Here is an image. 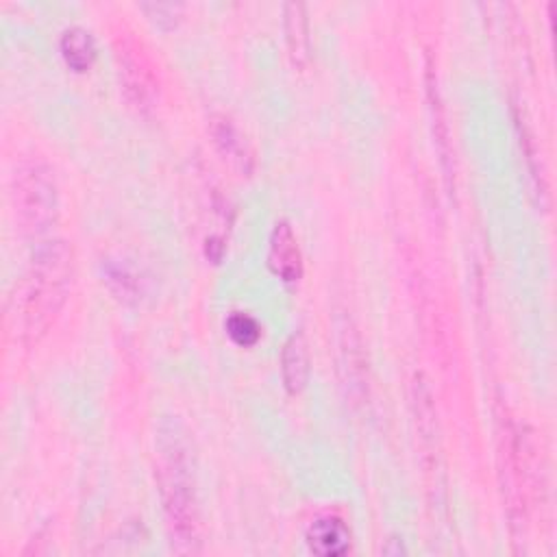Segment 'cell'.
Wrapping results in <instances>:
<instances>
[{
    "label": "cell",
    "mask_w": 557,
    "mask_h": 557,
    "mask_svg": "<svg viewBox=\"0 0 557 557\" xmlns=\"http://www.w3.org/2000/svg\"><path fill=\"white\" fill-rule=\"evenodd\" d=\"M74 278V250L65 239H46L35 246L24 274L7 296L4 320L15 339L33 344L41 339L61 307Z\"/></svg>",
    "instance_id": "cell-1"
},
{
    "label": "cell",
    "mask_w": 557,
    "mask_h": 557,
    "mask_svg": "<svg viewBox=\"0 0 557 557\" xmlns=\"http://www.w3.org/2000/svg\"><path fill=\"white\" fill-rule=\"evenodd\" d=\"M157 481L170 544L176 553H198L202 546L200 507L187 446L176 424H161L157 433Z\"/></svg>",
    "instance_id": "cell-2"
},
{
    "label": "cell",
    "mask_w": 557,
    "mask_h": 557,
    "mask_svg": "<svg viewBox=\"0 0 557 557\" xmlns=\"http://www.w3.org/2000/svg\"><path fill=\"white\" fill-rule=\"evenodd\" d=\"M11 207L24 235H46L59 218V185L50 165L22 163L11 181Z\"/></svg>",
    "instance_id": "cell-3"
},
{
    "label": "cell",
    "mask_w": 557,
    "mask_h": 557,
    "mask_svg": "<svg viewBox=\"0 0 557 557\" xmlns=\"http://www.w3.org/2000/svg\"><path fill=\"white\" fill-rule=\"evenodd\" d=\"M115 61H117V76L128 102L139 111L152 109L159 96V85L144 54L137 52L135 46L122 44L115 52Z\"/></svg>",
    "instance_id": "cell-4"
},
{
    "label": "cell",
    "mask_w": 557,
    "mask_h": 557,
    "mask_svg": "<svg viewBox=\"0 0 557 557\" xmlns=\"http://www.w3.org/2000/svg\"><path fill=\"white\" fill-rule=\"evenodd\" d=\"M268 265L283 283H298L302 278L300 246L285 220H278L270 233Z\"/></svg>",
    "instance_id": "cell-5"
},
{
    "label": "cell",
    "mask_w": 557,
    "mask_h": 557,
    "mask_svg": "<svg viewBox=\"0 0 557 557\" xmlns=\"http://www.w3.org/2000/svg\"><path fill=\"white\" fill-rule=\"evenodd\" d=\"M209 133L211 139L215 144V148L220 150V154L242 174H250L255 168V154L252 148L246 139V135L237 128V124L224 115V113H215L211 115L209 122Z\"/></svg>",
    "instance_id": "cell-6"
},
{
    "label": "cell",
    "mask_w": 557,
    "mask_h": 557,
    "mask_svg": "<svg viewBox=\"0 0 557 557\" xmlns=\"http://www.w3.org/2000/svg\"><path fill=\"white\" fill-rule=\"evenodd\" d=\"M311 374L309 344L302 331H294L281 350V379L287 394L296 396L307 387Z\"/></svg>",
    "instance_id": "cell-7"
},
{
    "label": "cell",
    "mask_w": 557,
    "mask_h": 557,
    "mask_svg": "<svg viewBox=\"0 0 557 557\" xmlns=\"http://www.w3.org/2000/svg\"><path fill=\"white\" fill-rule=\"evenodd\" d=\"M305 542L313 555L342 557L350 550V531L344 520L335 516H322L309 524Z\"/></svg>",
    "instance_id": "cell-8"
},
{
    "label": "cell",
    "mask_w": 557,
    "mask_h": 557,
    "mask_svg": "<svg viewBox=\"0 0 557 557\" xmlns=\"http://www.w3.org/2000/svg\"><path fill=\"white\" fill-rule=\"evenodd\" d=\"M424 85H426V100H429V113H431V128H433V141L435 148L440 152V163L444 168V176L448 181V185L453 183V146H450V128L446 122V111L442 104V96H440V87H437V76L433 74L431 67H426V76H424Z\"/></svg>",
    "instance_id": "cell-9"
},
{
    "label": "cell",
    "mask_w": 557,
    "mask_h": 557,
    "mask_svg": "<svg viewBox=\"0 0 557 557\" xmlns=\"http://www.w3.org/2000/svg\"><path fill=\"white\" fill-rule=\"evenodd\" d=\"M283 30H285L287 52L294 65L298 67L307 65L311 54V39H309L307 9L302 2H287L283 7Z\"/></svg>",
    "instance_id": "cell-10"
},
{
    "label": "cell",
    "mask_w": 557,
    "mask_h": 557,
    "mask_svg": "<svg viewBox=\"0 0 557 557\" xmlns=\"http://www.w3.org/2000/svg\"><path fill=\"white\" fill-rule=\"evenodd\" d=\"M339 368L344 372V385L348 387V394L355 396L357 392L363 394V374H366V366H363V352H361V342L359 335L355 333L352 326H344L342 329V337H339Z\"/></svg>",
    "instance_id": "cell-11"
},
{
    "label": "cell",
    "mask_w": 557,
    "mask_h": 557,
    "mask_svg": "<svg viewBox=\"0 0 557 557\" xmlns=\"http://www.w3.org/2000/svg\"><path fill=\"white\" fill-rule=\"evenodd\" d=\"M59 50L65 65L74 72H87L96 59L94 35L83 26L65 28L59 41Z\"/></svg>",
    "instance_id": "cell-12"
},
{
    "label": "cell",
    "mask_w": 557,
    "mask_h": 557,
    "mask_svg": "<svg viewBox=\"0 0 557 557\" xmlns=\"http://www.w3.org/2000/svg\"><path fill=\"white\" fill-rule=\"evenodd\" d=\"M102 281L107 283L109 292L126 305H133L141 298V278L124 261H107L102 265Z\"/></svg>",
    "instance_id": "cell-13"
},
{
    "label": "cell",
    "mask_w": 557,
    "mask_h": 557,
    "mask_svg": "<svg viewBox=\"0 0 557 557\" xmlns=\"http://www.w3.org/2000/svg\"><path fill=\"white\" fill-rule=\"evenodd\" d=\"M224 329H226L228 337H231L237 346H242V348L255 346V344L259 342V337H261V326H259V322H257L252 315L242 313V311L231 313V315L226 318V322H224Z\"/></svg>",
    "instance_id": "cell-14"
},
{
    "label": "cell",
    "mask_w": 557,
    "mask_h": 557,
    "mask_svg": "<svg viewBox=\"0 0 557 557\" xmlns=\"http://www.w3.org/2000/svg\"><path fill=\"white\" fill-rule=\"evenodd\" d=\"M144 11H152V20L163 26V28H172L176 24V17H178V11H181V4H144L141 7Z\"/></svg>",
    "instance_id": "cell-15"
}]
</instances>
